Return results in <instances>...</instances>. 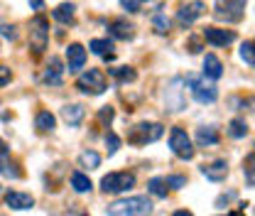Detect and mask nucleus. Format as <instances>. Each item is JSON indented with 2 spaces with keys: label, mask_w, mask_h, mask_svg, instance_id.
Returning <instances> with one entry per match:
<instances>
[{
  "label": "nucleus",
  "mask_w": 255,
  "mask_h": 216,
  "mask_svg": "<svg viewBox=\"0 0 255 216\" xmlns=\"http://www.w3.org/2000/svg\"><path fill=\"white\" fill-rule=\"evenodd\" d=\"M253 160H255V155L251 153L248 155V160H246V175H248V187H253Z\"/></svg>",
  "instance_id": "f704fd0d"
},
{
  "label": "nucleus",
  "mask_w": 255,
  "mask_h": 216,
  "mask_svg": "<svg viewBox=\"0 0 255 216\" xmlns=\"http://www.w3.org/2000/svg\"><path fill=\"white\" fill-rule=\"evenodd\" d=\"M236 199V192H228V194H223V197H219L216 199V207L219 209H223V204H228V202H233Z\"/></svg>",
  "instance_id": "e433bc0d"
},
{
  "label": "nucleus",
  "mask_w": 255,
  "mask_h": 216,
  "mask_svg": "<svg viewBox=\"0 0 255 216\" xmlns=\"http://www.w3.org/2000/svg\"><path fill=\"white\" fill-rule=\"evenodd\" d=\"M108 74H111L118 84H132V81L137 79V71H135L132 66H113V69H108Z\"/></svg>",
  "instance_id": "412c9836"
},
{
  "label": "nucleus",
  "mask_w": 255,
  "mask_h": 216,
  "mask_svg": "<svg viewBox=\"0 0 255 216\" xmlns=\"http://www.w3.org/2000/svg\"><path fill=\"white\" fill-rule=\"evenodd\" d=\"M184 79H172L169 81V86H167V91H164V111H172V113H177V111H182L184 108Z\"/></svg>",
  "instance_id": "1a4fd4ad"
},
{
  "label": "nucleus",
  "mask_w": 255,
  "mask_h": 216,
  "mask_svg": "<svg viewBox=\"0 0 255 216\" xmlns=\"http://www.w3.org/2000/svg\"><path fill=\"white\" fill-rule=\"evenodd\" d=\"M66 64H69V71L84 69V64H86V49L81 44H69L66 47Z\"/></svg>",
  "instance_id": "2eb2a0df"
},
{
  "label": "nucleus",
  "mask_w": 255,
  "mask_h": 216,
  "mask_svg": "<svg viewBox=\"0 0 255 216\" xmlns=\"http://www.w3.org/2000/svg\"><path fill=\"white\" fill-rule=\"evenodd\" d=\"M228 135H231V138H246V135H248V123L241 121V118L231 121V125H228Z\"/></svg>",
  "instance_id": "cd10ccee"
},
{
  "label": "nucleus",
  "mask_w": 255,
  "mask_h": 216,
  "mask_svg": "<svg viewBox=\"0 0 255 216\" xmlns=\"http://www.w3.org/2000/svg\"><path fill=\"white\" fill-rule=\"evenodd\" d=\"M10 79H12V71H10L7 66H2V64H0V86L10 84Z\"/></svg>",
  "instance_id": "c9c22d12"
},
{
  "label": "nucleus",
  "mask_w": 255,
  "mask_h": 216,
  "mask_svg": "<svg viewBox=\"0 0 255 216\" xmlns=\"http://www.w3.org/2000/svg\"><path fill=\"white\" fill-rule=\"evenodd\" d=\"M7 165H10V150H7V143L0 138V175H5Z\"/></svg>",
  "instance_id": "7c9ffc66"
},
{
  "label": "nucleus",
  "mask_w": 255,
  "mask_h": 216,
  "mask_svg": "<svg viewBox=\"0 0 255 216\" xmlns=\"http://www.w3.org/2000/svg\"><path fill=\"white\" fill-rule=\"evenodd\" d=\"M0 34H5L7 39H17V32H15V27H7V25H5V27H0Z\"/></svg>",
  "instance_id": "4c0bfd02"
},
{
  "label": "nucleus",
  "mask_w": 255,
  "mask_h": 216,
  "mask_svg": "<svg viewBox=\"0 0 255 216\" xmlns=\"http://www.w3.org/2000/svg\"><path fill=\"white\" fill-rule=\"evenodd\" d=\"M108 32H111V37H116V39H132V37H135V27H132L128 20H113V22L108 25Z\"/></svg>",
  "instance_id": "f3484780"
},
{
  "label": "nucleus",
  "mask_w": 255,
  "mask_h": 216,
  "mask_svg": "<svg viewBox=\"0 0 255 216\" xmlns=\"http://www.w3.org/2000/svg\"><path fill=\"white\" fill-rule=\"evenodd\" d=\"M246 7H248V0H216L214 15L226 22H241L246 17Z\"/></svg>",
  "instance_id": "20e7f679"
},
{
  "label": "nucleus",
  "mask_w": 255,
  "mask_h": 216,
  "mask_svg": "<svg viewBox=\"0 0 255 216\" xmlns=\"http://www.w3.org/2000/svg\"><path fill=\"white\" fill-rule=\"evenodd\" d=\"M84 116H86V111H84V106H79V103H69V106L62 108V118L69 125H81Z\"/></svg>",
  "instance_id": "aec40b11"
},
{
  "label": "nucleus",
  "mask_w": 255,
  "mask_h": 216,
  "mask_svg": "<svg viewBox=\"0 0 255 216\" xmlns=\"http://www.w3.org/2000/svg\"><path fill=\"white\" fill-rule=\"evenodd\" d=\"M147 189H150V194H155L157 199H164V197H167V182H164V177H152V180L147 182Z\"/></svg>",
  "instance_id": "bb28decb"
},
{
  "label": "nucleus",
  "mask_w": 255,
  "mask_h": 216,
  "mask_svg": "<svg viewBox=\"0 0 255 216\" xmlns=\"http://www.w3.org/2000/svg\"><path fill=\"white\" fill-rule=\"evenodd\" d=\"M91 52L103 57V59H113V42L111 39H91Z\"/></svg>",
  "instance_id": "5701e85b"
},
{
  "label": "nucleus",
  "mask_w": 255,
  "mask_h": 216,
  "mask_svg": "<svg viewBox=\"0 0 255 216\" xmlns=\"http://www.w3.org/2000/svg\"><path fill=\"white\" fill-rule=\"evenodd\" d=\"M189 52H191V54L201 52V42H199V39H189Z\"/></svg>",
  "instance_id": "58836bf2"
},
{
  "label": "nucleus",
  "mask_w": 255,
  "mask_h": 216,
  "mask_svg": "<svg viewBox=\"0 0 255 216\" xmlns=\"http://www.w3.org/2000/svg\"><path fill=\"white\" fill-rule=\"evenodd\" d=\"M184 84H189V91H191V96H194V101L201 103V106L214 103V101L219 98V89H216L214 84H209L206 79H201V76L189 74V76L184 79Z\"/></svg>",
  "instance_id": "7ed1b4c3"
},
{
  "label": "nucleus",
  "mask_w": 255,
  "mask_h": 216,
  "mask_svg": "<svg viewBox=\"0 0 255 216\" xmlns=\"http://www.w3.org/2000/svg\"><path fill=\"white\" fill-rule=\"evenodd\" d=\"M54 125H57L54 113H49V111H39V113H37V118H34V128H37L39 133H52V130H54Z\"/></svg>",
  "instance_id": "4be33fe9"
},
{
  "label": "nucleus",
  "mask_w": 255,
  "mask_h": 216,
  "mask_svg": "<svg viewBox=\"0 0 255 216\" xmlns=\"http://www.w3.org/2000/svg\"><path fill=\"white\" fill-rule=\"evenodd\" d=\"M5 207L12 209V212H25V209L34 207V199H32V194H25V192H7L5 194Z\"/></svg>",
  "instance_id": "f8f14e48"
},
{
  "label": "nucleus",
  "mask_w": 255,
  "mask_h": 216,
  "mask_svg": "<svg viewBox=\"0 0 255 216\" xmlns=\"http://www.w3.org/2000/svg\"><path fill=\"white\" fill-rule=\"evenodd\" d=\"M226 216H228V214H226Z\"/></svg>",
  "instance_id": "37998d69"
},
{
  "label": "nucleus",
  "mask_w": 255,
  "mask_h": 216,
  "mask_svg": "<svg viewBox=\"0 0 255 216\" xmlns=\"http://www.w3.org/2000/svg\"><path fill=\"white\" fill-rule=\"evenodd\" d=\"M201 175L206 180H211V182H223L228 177V162L226 160H214V162L201 167Z\"/></svg>",
  "instance_id": "ddd939ff"
},
{
  "label": "nucleus",
  "mask_w": 255,
  "mask_h": 216,
  "mask_svg": "<svg viewBox=\"0 0 255 216\" xmlns=\"http://www.w3.org/2000/svg\"><path fill=\"white\" fill-rule=\"evenodd\" d=\"M47 42H49V22L44 15H37L30 22V47L34 57H39L47 49Z\"/></svg>",
  "instance_id": "423d86ee"
},
{
  "label": "nucleus",
  "mask_w": 255,
  "mask_h": 216,
  "mask_svg": "<svg viewBox=\"0 0 255 216\" xmlns=\"http://www.w3.org/2000/svg\"><path fill=\"white\" fill-rule=\"evenodd\" d=\"M221 138H219V130L214 128V125H201L199 130H196V143H199V148H209V145H216Z\"/></svg>",
  "instance_id": "a211bd4d"
},
{
  "label": "nucleus",
  "mask_w": 255,
  "mask_h": 216,
  "mask_svg": "<svg viewBox=\"0 0 255 216\" xmlns=\"http://www.w3.org/2000/svg\"><path fill=\"white\" fill-rule=\"evenodd\" d=\"M204 10H206V5H204L201 0L187 2V5H182V10L177 12V22H179L182 27H189L191 22H196V20L204 15Z\"/></svg>",
  "instance_id": "9d476101"
},
{
  "label": "nucleus",
  "mask_w": 255,
  "mask_h": 216,
  "mask_svg": "<svg viewBox=\"0 0 255 216\" xmlns=\"http://www.w3.org/2000/svg\"><path fill=\"white\" fill-rule=\"evenodd\" d=\"M164 135V125L162 123H137L128 130V143L130 145H147V143H155Z\"/></svg>",
  "instance_id": "f03ea898"
},
{
  "label": "nucleus",
  "mask_w": 255,
  "mask_h": 216,
  "mask_svg": "<svg viewBox=\"0 0 255 216\" xmlns=\"http://www.w3.org/2000/svg\"><path fill=\"white\" fill-rule=\"evenodd\" d=\"M135 187V175L132 172H111L101 180V189L106 194H123Z\"/></svg>",
  "instance_id": "0eeeda50"
},
{
  "label": "nucleus",
  "mask_w": 255,
  "mask_h": 216,
  "mask_svg": "<svg viewBox=\"0 0 255 216\" xmlns=\"http://www.w3.org/2000/svg\"><path fill=\"white\" fill-rule=\"evenodd\" d=\"M81 216H89V214H81Z\"/></svg>",
  "instance_id": "79ce46f5"
},
{
  "label": "nucleus",
  "mask_w": 255,
  "mask_h": 216,
  "mask_svg": "<svg viewBox=\"0 0 255 216\" xmlns=\"http://www.w3.org/2000/svg\"><path fill=\"white\" fill-rule=\"evenodd\" d=\"M79 165H81L84 170H96V167L101 165V155L94 153V150H86V153L79 155Z\"/></svg>",
  "instance_id": "a878e982"
},
{
  "label": "nucleus",
  "mask_w": 255,
  "mask_h": 216,
  "mask_svg": "<svg viewBox=\"0 0 255 216\" xmlns=\"http://www.w3.org/2000/svg\"><path fill=\"white\" fill-rule=\"evenodd\" d=\"M76 86H79V91L89 93V96H101V93L108 89L106 71H101V69H89V71H84V74L76 79Z\"/></svg>",
  "instance_id": "39448f33"
},
{
  "label": "nucleus",
  "mask_w": 255,
  "mask_h": 216,
  "mask_svg": "<svg viewBox=\"0 0 255 216\" xmlns=\"http://www.w3.org/2000/svg\"><path fill=\"white\" fill-rule=\"evenodd\" d=\"M106 145H108V155H116L121 148V138L116 133H106Z\"/></svg>",
  "instance_id": "2f4dec72"
},
{
  "label": "nucleus",
  "mask_w": 255,
  "mask_h": 216,
  "mask_svg": "<svg viewBox=\"0 0 255 216\" xmlns=\"http://www.w3.org/2000/svg\"><path fill=\"white\" fill-rule=\"evenodd\" d=\"M164 0H121V5L128 12H140V10H159Z\"/></svg>",
  "instance_id": "6ab92c4d"
},
{
  "label": "nucleus",
  "mask_w": 255,
  "mask_h": 216,
  "mask_svg": "<svg viewBox=\"0 0 255 216\" xmlns=\"http://www.w3.org/2000/svg\"><path fill=\"white\" fill-rule=\"evenodd\" d=\"M201 37H204L209 44H214V47H228V44L236 39V32L221 30V27H204Z\"/></svg>",
  "instance_id": "9b49d317"
},
{
  "label": "nucleus",
  "mask_w": 255,
  "mask_h": 216,
  "mask_svg": "<svg viewBox=\"0 0 255 216\" xmlns=\"http://www.w3.org/2000/svg\"><path fill=\"white\" fill-rule=\"evenodd\" d=\"M169 148H172V153L177 155V157H182V160H191L194 157L191 138L187 135V130H182V128H172V133H169Z\"/></svg>",
  "instance_id": "6e6552de"
},
{
  "label": "nucleus",
  "mask_w": 255,
  "mask_h": 216,
  "mask_svg": "<svg viewBox=\"0 0 255 216\" xmlns=\"http://www.w3.org/2000/svg\"><path fill=\"white\" fill-rule=\"evenodd\" d=\"M241 57H243V62L248 64V66H255V57H253V42H251V39L241 44Z\"/></svg>",
  "instance_id": "c756f323"
},
{
  "label": "nucleus",
  "mask_w": 255,
  "mask_h": 216,
  "mask_svg": "<svg viewBox=\"0 0 255 216\" xmlns=\"http://www.w3.org/2000/svg\"><path fill=\"white\" fill-rule=\"evenodd\" d=\"M169 17L164 15V12H155V17H152V27H155V32L157 34H167L169 32Z\"/></svg>",
  "instance_id": "c85d7f7f"
},
{
  "label": "nucleus",
  "mask_w": 255,
  "mask_h": 216,
  "mask_svg": "<svg viewBox=\"0 0 255 216\" xmlns=\"http://www.w3.org/2000/svg\"><path fill=\"white\" fill-rule=\"evenodd\" d=\"M172 216H194L191 212H187V209H179V212H174Z\"/></svg>",
  "instance_id": "a19ab883"
},
{
  "label": "nucleus",
  "mask_w": 255,
  "mask_h": 216,
  "mask_svg": "<svg viewBox=\"0 0 255 216\" xmlns=\"http://www.w3.org/2000/svg\"><path fill=\"white\" fill-rule=\"evenodd\" d=\"M30 5L34 7V10H42V7H44V2H42V0H30Z\"/></svg>",
  "instance_id": "ea45409f"
},
{
  "label": "nucleus",
  "mask_w": 255,
  "mask_h": 216,
  "mask_svg": "<svg viewBox=\"0 0 255 216\" xmlns=\"http://www.w3.org/2000/svg\"><path fill=\"white\" fill-rule=\"evenodd\" d=\"M113 116H116V113H113V108H111V106H103V108L98 111V121H101L103 125H111Z\"/></svg>",
  "instance_id": "72a5a7b5"
},
{
  "label": "nucleus",
  "mask_w": 255,
  "mask_h": 216,
  "mask_svg": "<svg viewBox=\"0 0 255 216\" xmlns=\"http://www.w3.org/2000/svg\"><path fill=\"white\" fill-rule=\"evenodd\" d=\"M152 214V202L147 197H128L118 199L108 207V216H150Z\"/></svg>",
  "instance_id": "f257e3e1"
},
{
  "label": "nucleus",
  "mask_w": 255,
  "mask_h": 216,
  "mask_svg": "<svg viewBox=\"0 0 255 216\" xmlns=\"http://www.w3.org/2000/svg\"><path fill=\"white\" fill-rule=\"evenodd\" d=\"M221 76H223L221 59H219L216 54H206V57H204V79L216 81V79H221Z\"/></svg>",
  "instance_id": "dca6fc26"
},
{
  "label": "nucleus",
  "mask_w": 255,
  "mask_h": 216,
  "mask_svg": "<svg viewBox=\"0 0 255 216\" xmlns=\"http://www.w3.org/2000/svg\"><path fill=\"white\" fill-rule=\"evenodd\" d=\"M71 187H74V192L86 194V192H91V180H89L84 172H74V175H71Z\"/></svg>",
  "instance_id": "393cba45"
},
{
  "label": "nucleus",
  "mask_w": 255,
  "mask_h": 216,
  "mask_svg": "<svg viewBox=\"0 0 255 216\" xmlns=\"http://www.w3.org/2000/svg\"><path fill=\"white\" fill-rule=\"evenodd\" d=\"M62 76H64V64L59 57H52L49 64H47V69H44V84H49V86H59L62 84Z\"/></svg>",
  "instance_id": "4468645a"
},
{
  "label": "nucleus",
  "mask_w": 255,
  "mask_h": 216,
  "mask_svg": "<svg viewBox=\"0 0 255 216\" xmlns=\"http://www.w3.org/2000/svg\"><path fill=\"white\" fill-rule=\"evenodd\" d=\"M74 10H76V7H74L71 2H62V5L52 12V17H54L57 22H62V25H71V22H74Z\"/></svg>",
  "instance_id": "b1692460"
},
{
  "label": "nucleus",
  "mask_w": 255,
  "mask_h": 216,
  "mask_svg": "<svg viewBox=\"0 0 255 216\" xmlns=\"http://www.w3.org/2000/svg\"><path fill=\"white\" fill-rule=\"evenodd\" d=\"M164 182H167V187H172V189H182V187L187 185V177H182V175H169V177H164Z\"/></svg>",
  "instance_id": "473e14b6"
}]
</instances>
